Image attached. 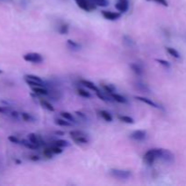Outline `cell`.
I'll use <instances>...</instances> for the list:
<instances>
[{
    "label": "cell",
    "mask_w": 186,
    "mask_h": 186,
    "mask_svg": "<svg viewBox=\"0 0 186 186\" xmlns=\"http://www.w3.org/2000/svg\"><path fill=\"white\" fill-rule=\"evenodd\" d=\"M123 43L125 46L129 47V48L136 47V43L135 42V40L132 37H130L129 35H126L123 36Z\"/></svg>",
    "instance_id": "obj_12"
},
{
    "label": "cell",
    "mask_w": 186,
    "mask_h": 186,
    "mask_svg": "<svg viewBox=\"0 0 186 186\" xmlns=\"http://www.w3.org/2000/svg\"><path fill=\"white\" fill-rule=\"evenodd\" d=\"M39 102H40V104H41L43 107L45 108L46 110L50 111V112H55V107L48 101H46L45 99H39Z\"/></svg>",
    "instance_id": "obj_23"
},
{
    "label": "cell",
    "mask_w": 186,
    "mask_h": 186,
    "mask_svg": "<svg viewBox=\"0 0 186 186\" xmlns=\"http://www.w3.org/2000/svg\"><path fill=\"white\" fill-rule=\"evenodd\" d=\"M161 160H162L163 162H168V163H173L174 162V154L173 152H171L170 150H167V149H162V155Z\"/></svg>",
    "instance_id": "obj_7"
},
{
    "label": "cell",
    "mask_w": 186,
    "mask_h": 186,
    "mask_svg": "<svg viewBox=\"0 0 186 186\" xmlns=\"http://www.w3.org/2000/svg\"><path fill=\"white\" fill-rule=\"evenodd\" d=\"M32 91L35 94L41 95V96H43V95H48V93H49V91L47 89H45L44 86H34V87H32Z\"/></svg>",
    "instance_id": "obj_13"
},
{
    "label": "cell",
    "mask_w": 186,
    "mask_h": 186,
    "mask_svg": "<svg viewBox=\"0 0 186 186\" xmlns=\"http://www.w3.org/2000/svg\"><path fill=\"white\" fill-rule=\"evenodd\" d=\"M58 32L61 35H66L69 32V25L66 23H63L61 24L58 28Z\"/></svg>",
    "instance_id": "obj_27"
},
{
    "label": "cell",
    "mask_w": 186,
    "mask_h": 186,
    "mask_svg": "<svg viewBox=\"0 0 186 186\" xmlns=\"http://www.w3.org/2000/svg\"><path fill=\"white\" fill-rule=\"evenodd\" d=\"M29 159H30L31 161L37 162V161H39L41 158H40L38 155H30V156H29Z\"/></svg>",
    "instance_id": "obj_41"
},
{
    "label": "cell",
    "mask_w": 186,
    "mask_h": 186,
    "mask_svg": "<svg viewBox=\"0 0 186 186\" xmlns=\"http://www.w3.org/2000/svg\"><path fill=\"white\" fill-rule=\"evenodd\" d=\"M135 98L137 99L138 101L143 102V103H144V104H148V105L152 106V107H153V108H160V106H159L155 102L152 101V99L146 98V97H144V96H139V95L135 96Z\"/></svg>",
    "instance_id": "obj_9"
},
{
    "label": "cell",
    "mask_w": 186,
    "mask_h": 186,
    "mask_svg": "<svg viewBox=\"0 0 186 186\" xmlns=\"http://www.w3.org/2000/svg\"><path fill=\"white\" fill-rule=\"evenodd\" d=\"M23 59L26 62L34 64H40L44 61L42 55H40L39 53H27L23 56Z\"/></svg>",
    "instance_id": "obj_4"
},
{
    "label": "cell",
    "mask_w": 186,
    "mask_h": 186,
    "mask_svg": "<svg viewBox=\"0 0 186 186\" xmlns=\"http://www.w3.org/2000/svg\"><path fill=\"white\" fill-rule=\"evenodd\" d=\"M66 44H67V45L72 49V50H75V51H78L81 49V45L78 44L76 41H74V40H71V39H68L67 41H66Z\"/></svg>",
    "instance_id": "obj_21"
},
{
    "label": "cell",
    "mask_w": 186,
    "mask_h": 186,
    "mask_svg": "<svg viewBox=\"0 0 186 186\" xmlns=\"http://www.w3.org/2000/svg\"><path fill=\"white\" fill-rule=\"evenodd\" d=\"M16 162H17V163H18V164H20V163H21V162L19 161V160H16Z\"/></svg>",
    "instance_id": "obj_45"
},
{
    "label": "cell",
    "mask_w": 186,
    "mask_h": 186,
    "mask_svg": "<svg viewBox=\"0 0 186 186\" xmlns=\"http://www.w3.org/2000/svg\"><path fill=\"white\" fill-rule=\"evenodd\" d=\"M1 73H2V70H0V74H1Z\"/></svg>",
    "instance_id": "obj_46"
},
{
    "label": "cell",
    "mask_w": 186,
    "mask_h": 186,
    "mask_svg": "<svg viewBox=\"0 0 186 186\" xmlns=\"http://www.w3.org/2000/svg\"><path fill=\"white\" fill-rule=\"evenodd\" d=\"M10 115L14 118H18L19 116V114L17 113V111H10Z\"/></svg>",
    "instance_id": "obj_43"
},
{
    "label": "cell",
    "mask_w": 186,
    "mask_h": 186,
    "mask_svg": "<svg viewBox=\"0 0 186 186\" xmlns=\"http://www.w3.org/2000/svg\"><path fill=\"white\" fill-rule=\"evenodd\" d=\"M109 173L113 177L122 179V180H127L132 176V172L129 170H122V169H113L109 170Z\"/></svg>",
    "instance_id": "obj_3"
},
{
    "label": "cell",
    "mask_w": 186,
    "mask_h": 186,
    "mask_svg": "<svg viewBox=\"0 0 186 186\" xmlns=\"http://www.w3.org/2000/svg\"><path fill=\"white\" fill-rule=\"evenodd\" d=\"M20 115H21V117L22 119L25 121V122H29V123H31V122H35V118L30 114H28V113H21L20 114Z\"/></svg>",
    "instance_id": "obj_28"
},
{
    "label": "cell",
    "mask_w": 186,
    "mask_h": 186,
    "mask_svg": "<svg viewBox=\"0 0 186 186\" xmlns=\"http://www.w3.org/2000/svg\"><path fill=\"white\" fill-rule=\"evenodd\" d=\"M135 86L136 87V89L139 90V91H142L144 93H150V88L142 82H136L135 84Z\"/></svg>",
    "instance_id": "obj_15"
},
{
    "label": "cell",
    "mask_w": 186,
    "mask_h": 186,
    "mask_svg": "<svg viewBox=\"0 0 186 186\" xmlns=\"http://www.w3.org/2000/svg\"><path fill=\"white\" fill-rule=\"evenodd\" d=\"M55 144L58 145V146L62 147V148H66V147L70 146V144L66 140H56V141H55Z\"/></svg>",
    "instance_id": "obj_33"
},
{
    "label": "cell",
    "mask_w": 186,
    "mask_h": 186,
    "mask_svg": "<svg viewBox=\"0 0 186 186\" xmlns=\"http://www.w3.org/2000/svg\"><path fill=\"white\" fill-rule=\"evenodd\" d=\"M118 119L123 122V123H125V124H128V125H133L135 124V120L134 118L128 116V115H118Z\"/></svg>",
    "instance_id": "obj_24"
},
{
    "label": "cell",
    "mask_w": 186,
    "mask_h": 186,
    "mask_svg": "<svg viewBox=\"0 0 186 186\" xmlns=\"http://www.w3.org/2000/svg\"><path fill=\"white\" fill-rule=\"evenodd\" d=\"M55 123H56V125H57L59 126H72V123L69 122L68 120H66V119L56 118L55 120Z\"/></svg>",
    "instance_id": "obj_20"
},
{
    "label": "cell",
    "mask_w": 186,
    "mask_h": 186,
    "mask_svg": "<svg viewBox=\"0 0 186 186\" xmlns=\"http://www.w3.org/2000/svg\"><path fill=\"white\" fill-rule=\"evenodd\" d=\"M147 1H152V2L157 3V4H159V5H162V6H163V7H168V6H169L167 0H147Z\"/></svg>",
    "instance_id": "obj_39"
},
{
    "label": "cell",
    "mask_w": 186,
    "mask_h": 186,
    "mask_svg": "<svg viewBox=\"0 0 186 186\" xmlns=\"http://www.w3.org/2000/svg\"><path fill=\"white\" fill-rule=\"evenodd\" d=\"M21 144L22 145H24L25 147L26 148H28V149H31V150H36V149H38L39 148V146L38 145H36V144H33V143H31L29 140H21Z\"/></svg>",
    "instance_id": "obj_16"
},
{
    "label": "cell",
    "mask_w": 186,
    "mask_h": 186,
    "mask_svg": "<svg viewBox=\"0 0 186 186\" xmlns=\"http://www.w3.org/2000/svg\"><path fill=\"white\" fill-rule=\"evenodd\" d=\"M26 84L28 85H30L31 87H34V86H44L43 84H40L38 82H35V81H32V80H29V79H25Z\"/></svg>",
    "instance_id": "obj_37"
},
{
    "label": "cell",
    "mask_w": 186,
    "mask_h": 186,
    "mask_svg": "<svg viewBox=\"0 0 186 186\" xmlns=\"http://www.w3.org/2000/svg\"><path fill=\"white\" fill-rule=\"evenodd\" d=\"M102 87L104 90V92H106V93H109V94L114 93L115 90H116L115 86L114 85H112V84H102Z\"/></svg>",
    "instance_id": "obj_18"
},
{
    "label": "cell",
    "mask_w": 186,
    "mask_h": 186,
    "mask_svg": "<svg viewBox=\"0 0 186 186\" xmlns=\"http://www.w3.org/2000/svg\"><path fill=\"white\" fill-rule=\"evenodd\" d=\"M10 111L7 106H0V114H10Z\"/></svg>",
    "instance_id": "obj_40"
},
{
    "label": "cell",
    "mask_w": 186,
    "mask_h": 186,
    "mask_svg": "<svg viewBox=\"0 0 186 186\" xmlns=\"http://www.w3.org/2000/svg\"><path fill=\"white\" fill-rule=\"evenodd\" d=\"M101 14L104 19L109 20V21L117 20L122 16L120 12H112V11H106V10H102Z\"/></svg>",
    "instance_id": "obj_5"
},
{
    "label": "cell",
    "mask_w": 186,
    "mask_h": 186,
    "mask_svg": "<svg viewBox=\"0 0 186 186\" xmlns=\"http://www.w3.org/2000/svg\"><path fill=\"white\" fill-rule=\"evenodd\" d=\"M43 155L45 157V158H47V159H50L53 157V155H54V152H52V150L50 149V147L49 148H45L44 151H43Z\"/></svg>",
    "instance_id": "obj_34"
},
{
    "label": "cell",
    "mask_w": 186,
    "mask_h": 186,
    "mask_svg": "<svg viewBox=\"0 0 186 186\" xmlns=\"http://www.w3.org/2000/svg\"><path fill=\"white\" fill-rule=\"evenodd\" d=\"M166 51H167V53L169 54L170 56H172L173 57H174V58H176V59H179V58L181 57L179 52H178L176 49L173 48V47H166Z\"/></svg>",
    "instance_id": "obj_25"
},
{
    "label": "cell",
    "mask_w": 186,
    "mask_h": 186,
    "mask_svg": "<svg viewBox=\"0 0 186 186\" xmlns=\"http://www.w3.org/2000/svg\"><path fill=\"white\" fill-rule=\"evenodd\" d=\"M155 61L159 64V65H161L163 67L165 68H170L171 67V64H170L168 61H166V60H163V59H155Z\"/></svg>",
    "instance_id": "obj_35"
},
{
    "label": "cell",
    "mask_w": 186,
    "mask_h": 186,
    "mask_svg": "<svg viewBox=\"0 0 186 186\" xmlns=\"http://www.w3.org/2000/svg\"><path fill=\"white\" fill-rule=\"evenodd\" d=\"M8 139L11 143H13V144H21V140H20V139H18L17 136H8Z\"/></svg>",
    "instance_id": "obj_38"
},
{
    "label": "cell",
    "mask_w": 186,
    "mask_h": 186,
    "mask_svg": "<svg viewBox=\"0 0 186 186\" xmlns=\"http://www.w3.org/2000/svg\"><path fill=\"white\" fill-rule=\"evenodd\" d=\"M93 2L97 7H102V8H105L109 5L108 0H93Z\"/></svg>",
    "instance_id": "obj_32"
},
{
    "label": "cell",
    "mask_w": 186,
    "mask_h": 186,
    "mask_svg": "<svg viewBox=\"0 0 186 186\" xmlns=\"http://www.w3.org/2000/svg\"><path fill=\"white\" fill-rule=\"evenodd\" d=\"M99 114L101 116L102 118L104 119L105 122H108V123H111L113 121V116L111 115L110 114L105 110H100L99 111Z\"/></svg>",
    "instance_id": "obj_19"
},
{
    "label": "cell",
    "mask_w": 186,
    "mask_h": 186,
    "mask_svg": "<svg viewBox=\"0 0 186 186\" xmlns=\"http://www.w3.org/2000/svg\"><path fill=\"white\" fill-rule=\"evenodd\" d=\"M50 149L52 150V152H54V154H60V153H62V152H64L63 148L58 146V145H56V144L52 145L50 147Z\"/></svg>",
    "instance_id": "obj_31"
},
{
    "label": "cell",
    "mask_w": 186,
    "mask_h": 186,
    "mask_svg": "<svg viewBox=\"0 0 186 186\" xmlns=\"http://www.w3.org/2000/svg\"><path fill=\"white\" fill-rule=\"evenodd\" d=\"M129 66H130V68L132 69V71L136 74V76H143V74H144V69H143V67H142L139 64H137V63H131V64L129 65Z\"/></svg>",
    "instance_id": "obj_10"
},
{
    "label": "cell",
    "mask_w": 186,
    "mask_h": 186,
    "mask_svg": "<svg viewBox=\"0 0 186 186\" xmlns=\"http://www.w3.org/2000/svg\"><path fill=\"white\" fill-rule=\"evenodd\" d=\"M69 135L71 136V138H72V137H78V136H86L85 133H84V132L81 131V130H73V131H71V132L69 133Z\"/></svg>",
    "instance_id": "obj_30"
},
{
    "label": "cell",
    "mask_w": 186,
    "mask_h": 186,
    "mask_svg": "<svg viewBox=\"0 0 186 186\" xmlns=\"http://www.w3.org/2000/svg\"><path fill=\"white\" fill-rule=\"evenodd\" d=\"M78 8L84 10L85 12H91L96 9V5L93 0H75Z\"/></svg>",
    "instance_id": "obj_2"
},
{
    "label": "cell",
    "mask_w": 186,
    "mask_h": 186,
    "mask_svg": "<svg viewBox=\"0 0 186 186\" xmlns=\"http://www.w3.org/2000/svg\"><path fill=\"white\" fill-rule=\"evenodd\" d=\"M114 7L121 14L125 13L129 9V0H118Z\"/></svg>",
    "instance_id": "obj_8"
},
{
    "label": "cell",
    "mask_w": 186,
    "mask_h": 186,
    "mask_svg": "<svg viewBox=\"0 0 186 186\" xmlns=\"http://www.w3.org/2000/svg\"><path fill=\"white\" fill-rule=\"evenodd\" d=\"M80 83H81L83 85H85V87H87L88 89H90V90L93 91L94 93H97V92H99V91H100V89H99L96 85H94L93 82H91V81L82 79V80H80Z\"/></svg>",
    "instance_id": "obj_11"
},
{
    "label": "cell",
    "mask_w": 186,
    "mask_h": 186,
    "mask_svg": "<svg viewBox=\"0 0 186 186\" xmlns=\"http://www.w3.org/2000/svg\"><path fill=\"white\" fill-rule=\"evenodd\" d=\"M76 93L77 94L79 95V96H81V97H84V98H91V93H89V92H87L86 90H84V89H82V88H78L77 90H76Z\"/></svg>",
    "instance_id": "obj_26"
},
{
    "label": "cell",
    "mask_w": 186,
    "mask_h": 186,
    "mask_svg": "<svg viewBox=\"0 0 186 186\" xmlns=\"http://www.w3.org/2000/svg\"><path fill=\"white\" fill-rule=\"evenodd\" d=\"M76 115H78L80 118L84 119V120H86V115H85V114H84L83 113H81V112H79V111H76Z\"/></svg>",
    "instance_id": "obj_42"
},
{
    "label": "cell",
    "mask_w": 186,
    "mask_h": 186,
    "mask_svg": "<svg viewBox=\"0 0 186 186\" xmlns=\"http://www.w3.org/2000/svg\"><path fill=\"white\" fill-rule=\"evenodd\" d=\"M96 93L97 97H98L99 99H101L102 101H104V102H110V101H112L110 98H108L107 96H105V95H104V93H102L101 91H99V92H97V93Z\"/></svg>",
    "instance_id": "obj_36"
},
{
    "label": "cell",
    "mask_w": 186,
    "mask_h": 186,
    "mask_svg": "<svg viewBox=\"0 0 186 186\" xmlns=\"http://www.w3.org/2000/svg\"><path fill=\"white\" fill-rule=\"evenodd\" d=\"M56 135H61V136H63V135H64V132H56Z\"/></svg>",
    "instance_id": "obj_44"
},
{
    "label": "cell",
    "mask_w": 186,
    "mask_h": 186,
    "mask_svg": "<svg viewBox=\"0 0 186 186\" xmlns=\"http://www.w3.org/2000/svg\"><path fill=\"white\" fill-rule=\"evenodd\" d=\"M162 148H153L150 149L144 154L143 160L144 162L147 165H152L156 159H160L162 155Z\"/></svg>",
    "instance_id": "obj_1"
},
{
    "label": "cell",
    "mask_w": 186,
    "mask_h": 186,
    "mask_svg": "<svg viewBox=\"0 0 186 186\" xmlns=\"http://www.w3.org/2000/svg\"><path fill=\"white\" fill-rule=\"evenodd\" d=\"M60 115H61L64 119L68 120V121L71 122V123H76V118H75V117L73 116V114H72L71 113H69V112H65V111H63V112L60 113Z\"/></svg>",
    "instance_id": "obj_17"
},
{
    "label": "cell",
    "mask_w": 186,
    "mask_h": 186,
    "mask_svg": "<svg viewBox=\"0 0 186 186\" xmlns=\"http://www.w3.org/2000/svg\"><path fill=\"white\" fill-rule=\"evenodd\" d=\"M25 79H29V80H32V81H35V82H38L40 84L44 85V81L43 79H41L39 76H35V75H25Z\"/></svg>",
    "instance_id": "obj_29"
},
{
    "label": "cell",
    "mask_w": 186,
    "mask_h": 186,
    "mask_svg": "<svg viewBox=\"0 0 186 186\" xmlns=\"http://www.w3.org/2000/svg\"><path fill=\"white\" fill-rule=\"evenodd\" d=\"M72 140L76 143V144H88L89 140L87 139L86 136H78V137H72Z\"/></svg>",
    "instance_id": "obj_22"
},
{
    "label": "cell",
    "mask_w": 186,
    "mask_h": 186,
    "mask_svg": "<svg viewBox=\"0 0 186 186\" xmlns=\"http://www.w3.org/2000/svg\"><path fill=\"white\" fill-rule=\"evenodd\" d=\"M146 137H147V134H146V131L144 130H136L130 135V138L137 142L144 141L146 139Z\"/></svg>",
    "instance_id": "obj_6"
},
{
    "label": "cell",
    "mask_w": 186,
    "mask_h": 186,
    "mask_svg": "<svg viewBox=\"0 0 186 186\" xmlns=\"http://www.w3.org/2000/svg\"><path fill=\"white\" fill-rule=\"evenodd\" d=\"M110 95V97L114 100V101L117 102L119 104H126L127 103V99L125 97V96H123V95H121V94H118V93H111L109 94Z\"/></svg>",
    "instance_id": "obj_14"
}]
</instances>
